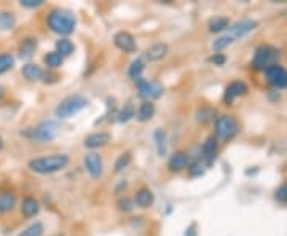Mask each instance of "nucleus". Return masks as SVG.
<instances>
[{
    "label": "nucleus",
    "instance_id": "nucleus-1",
    "mask_svg": "<svg viewBox=\"0 0 287 236\" xmlns=\"http://www.w3.org/2000/svg\"><path fill=\"white\" fill-rule=\"evenodd\" d=\"M69 161L70 158L67 153H51V155L46 157H37L29 160L27 166L30 171L46 176V174H55L63 171L64 168H67Z\"/></svg>",
    "mask_w": 287,
    "mask_h": 236
},
{
    "label": "nucleus",
    "instance_id": "nucleus-2",
    "mask_svg": "<svg viewBox=\"0 0 287 236\" xmlns=\"http://www.w3.org/2000/svg\"><path fill=\"white\" fill-rule=\"evenodd\" d=\"M46 24L51 32L58 35H69L75 30V15L64 8H53L46 16Z\"/></svg>",
    "mask_w": 287,
    "mask_h": 236
},
{
    "label": "nucleus",
    "instance_id": "nucleus-3",
    "mask_svg": "<svg viewBox=\"0 0 287 236\" xmlns=\"http://www.w3.org/2000/svg\"><path fill=\"white\" fill-rule=\"evenodd\" d=\"M86 106H88V99L85 96L74 95V96L66 98L64 101H61L55 110V114L61 120H67V118H72L77 114H80L81 110L86 109Z\"/></svg>",
    "mask_w": 287,
    "mask_h": 236
},
{
    "label": "nucleus",
    "instance_id": "nucleus-4",
    "mask_svg": "<svg viewBox=\"0 0 287 236\" xmlns=\"http://www.w3.org/2000/svg\"><path fill=\"white\" fill-rule=\"evenodd\" d=\"M58 131H59V126L56 125V123L51 121V120H46V121L40 123V125H37L35 128H29L26 131H21V134H24L27 137H32V139L42 142V144H46V142H51L58 136Z\"/></svg>",
    "mask_w": 287,
    "mask_h": 236
},
{
    "label": "nucleus",
    "instance_id": "nucleus-5",
    "mask_svg": "<svg viewBox=\"0 0 287 236\" xmlns=\"http://www.w3.org/2000/svg\"><path fill=\"white\" fill-rule=\"evenodd\" d=\"M214 131H215V137L230 140L236 136L238 132V121L233 115H220L215 120Z\"/></svg>",
    "mask_w": 287,
    "mask_h": 236
},
{
    "label": "nucleus",
    "instance_id": "nucleus-6",
    "mask_svg": "<svg viewBox=\"0 0 287 236\" xmlns=\"http://www.w3.org/2000/svg\"><path fill=\"white\" fill-rule=\"evenodd\" d=\"M278 58H279V53L276 48L268 46V45L260 46V48H257V51H255V55H254L252 66L257 70H266L276 64V59Z\"/></svg>",
    "mask_w": 287,
    "mask_h": 236
},
{
    "label": "nucleus",
    "instance_id": "nucleus-7",
    "mask_svg": "<svg viewBox=\"0 0 287 236\" xmlns=\"http://www.w3.org/2000/svg\"><path fill=\"white\" fill-rule=\"evenodd\" d=\"M136 88H137L139 98H142L144 101H149V102H153L155 99L161 98V95H163V86L158 83V81H149V80L139 78L136 81Z\"/></svg>",
    "mask_w": 287,
    "mask_h": 236
},
{
    "label": "nucleus",
    "instance_id": "nucleus-8",
    "mask_svg": "<svg viewBox=\"0 0 287 236\" xmlns=\"http://www.w3.org/2000/svg\"><path fill=\"white\" fill-rule=\"evenodd\" d=\"M255 27H257V21H254V19H244V21H240L238 24L228 27L225 37H228L231 40V43H233L234 40H240V38L248 35L249 32H252Z\"/></svg>",
    "mask_w": 287,
    "mask_h": 236
},
{
    "label": "nucleus",
    "instance_id": "nucleus-9",
    "mask_svg": "<svg viewBox=\"0 0 287 236\" xmlns=\"http://www.w3.org/2000/svg\"><path fill=\"white\" fill-rule=\"evenodd\" d=\"M83 165H85L86 172L93 179H99L102 176V172H104V161H102V157L96 152L86 153V157L83 160Z\"/></svg>",
    "mask_w": 287,
    "mask_h": 236
},
{
    "label": "nucleus",
    "instance_id": "nucleus-10",
    "mask_svg": "<svg viewBox=\"0 0 287 236\" xmlns=\"http://www.w3.org/2000/svg\"><path fill=\"white\" fill-rule=\"evenodd\" d=\"M265 75L268 83L274 88H285L287 86V69L279 66V64H274L270 69L265 70Z\"/></svg>",
    "mask_w": 287,
    "mask_h": 236
},
{
    "label": "nucleus",
    "instance_id": "nucleus-11",
    "mask_svg": "<svg viewBox=\"0 0 287 236\" xmlns=\"http://www.w3.org/2000/svg\"><path fill=\"white\" fill-rule=\"evenodd\" d=\"M114 43L118 50L123 51V53H136V50H137L134 37H132L129 32H126V30H120V32L115 34Z\"/></svg>",
    "mask_w": 287,
    "mask_h": 236
},
{
    "label": "nucleus",
    "instance_id": "nucleus-12",
    "mask_svg": "<svg viewBox=\"0 0 287 236\" xmlns=\"http://www.w3.org/2000/svg\"><path fill=\"white\" fill-rule=\"evenodd\" d=\"M112 140V136L106 131H98V132H93V134H89L85 137V142L83 146L86 149H101V147H106L107 144Z\"/></svg>",
    "mask_w": 287,
    "mask_h": 236
},
{
    "label": "nucleus",
    "instance_id": "nucleus-13",
    "mask_svg": "<svg viewBox=\"0 0 287 236\" xmlns=\"http://www.w3.org/2000/svg\"><path fill=\"white\" fill-rule=\"evenodd\" d=\"M38 46L37 37H24L18 45V56L19 59H30L34 56Z\"/></svg>",
    "mask_w": 287,
    "mask_h": 236
},
{
    "label": "nucleus",
    "instance_id": "nucleus-14",
    "mask_svg": "<svg viewBox=\"0 0 287 236\" xmlns=\"http://www.w3.org/2000/svg\"><path fill=\"white\" fill-rule=\"evenodd\" d=\"M21 74H23V77L27 80V81H42L43 78H45V74L46 72L40 67L38 64H34V63H27V64H24L23 66V69H21Z\"/></svg>",
    "mask_w": 287,
    "mask_h": 236
},
{
    "label": "nucleus",
    "instance_id": "nucleus-15",
    "mask_svg": "<svg viewBox=\"0 0 287 236\" xmlns=\"http://www.w3.org/2000/svg\"><path fill=\"white\" fill-rule=\"evenodd\" d=\"M248 93V86H246L244 81H231V83L225 88V95H223V99L228 102H233L236 98H241Z\"/></svg>",
    "mask_w": 287,
    "mask_h": 236
},
{
    "label": "nucleus",
    "instance_id": "nucleus-16",
    "mask_svg": "<svg viewBox=\"0 0 287 236\" xmlns=\"http://www.w3.org/2000/svg\"><path fill=\"white\" fill-rule=\"evenodd\" d=\"M188 166V155L185 152H176L172 153L168 160V168L172 172H180Z\"/></svg>",
    "mask_w": 287,
    "mask_h": 236
},
{
    "label": "nucleus",
    "instance_id": "nucleus-17",
    "mask_svg": "<svg viewBox=\"0 0 287 236\" xmlns=\"http://www.w3.org/2000/svg\"><path fill=\"white\" fill-rule=\"evenodd\" d=\"M153 201H155V195H153V192L150 188L142 187L134 195V204L139 208H142V209L150 208L153 204Z\"/></svg>",
    "mask_w": 287,
    "mask_h": 236
},
{
    "label": "nucleus",
    "instance_id": "nucleus-18",
    "mask_svg": "<svg viewBox=\"0 0 287 236\" xmlns=\"http://www.w3.org/2000/svg\"><path fill=\"white\" fill-rule=\"evenodd\" d=\"M168 55V45L158 42V43H153L152 46H149L146 50V58L150 61V63H157V61L163 59Z\"/></svg>",
    "mask_w": 287,
    "mask_h": 236
},
{
    "label": "nucleus",
    "instance_id": "nucleus-19",
    "mask_svg": "<svg viewBox=\"0 0 287 236\" xmlns=\"http://www.w3.org/2000/svg\"><path fill=\"white\" fill-rule=\"evenodd\" d=\"M40 211V204L34 197H24L21 203V214L26 219H32L38 214Z\"/></svg>",
    "mask_w": 287,
    "mask_h": 236
},
{
    "label": "nucleus",
    "instance_id": "nucleus-20",
    "mask_svg": "<svg viewBox=\"0 0 287 236\" xmlns=\"http://www.w3.org/2000/svg\"><path fill=\"white\" fill-rule=\"evenodd\" d=\"M219 149V142H217V137H208L206 140L203 142V147H201V153H203V158L208 160V165H211L214 157H215V152Z\"/></svg>",
    "mask_w": 287,
    "mask_h": 236
},
{
    "label": "nucleus",
    "instance_id": "nucleus-21",
    "mask_svg": "<svg viewBox=\"0 0 287 236\" xmlns=\"http://www.w3.org/2000/svg\"><path fill=\"white\" fill-rule=\"evenodd\" d=\"M16 206V195L13 192L0 193V214L12 212Z\"/></svg>",
    "mask_w": 287,
    "mask_h": 236
},
{
    "label": "nucleus",
    "instance_id": "nucleus-22",
    "mask_svg": "<svg viewBox=\"0 0 287 236\" xmlns=\"http://www.w3.org/2000/svg\"><path fill=\"white\" fill-rule=\"evenodd\" d=\"M153 115H155V104H153V102H149V101H144L139 106V109L136 110V118L140 123H146V121L152 120Z\"/></svg>",
    "mask_w": 287,
    "mask_h": 236
},
{
    "label": "nucleus",
    "instance_id": "nucleus-23",
    "mask_svg": "<svg viewBox=\"0 0 287 236\" xmlns=\"http://www.w3.org/2000/svg\"><path fill=\"white\" fill-rule=\"evenodd\" d=\"M16 26V15L13 12H2L0 13V34L13 30Z\"/></svg>",
    "mask_w": 287,
    "mask_h": 236
},
{
    "label": "nucleus",
    "instance_id": "nucleus-24",
    "mask_svg": "<svg viewBox=\"0 0 287 236\" xmlns=\"http://www.w3.org/2000/svg\"><path fill=\"white\" fill-rule=\"evenodd\" d=\"M208 27H209L211 32H214V34L223 32L225 29L230 27V19L225 18V16H214L212 19H209Z\"/></svg>",
    "mask_w": 287,
    "mask_h": 236
},
{
    "label": "nucleus",
    "instance_id": "nucleus-25",
    "mask_svg": "<svg viewBox=\"0 0 287 236\" xmlns=\"http://www.w3.org/2000/svg\"><path fill=\"white\" fill-rule=\"evenodd\" d=\"M55 51H56V53H59L63 58H67L75 51V45L72 43L69 38L64 37V38H59L56 42V50Z\"/></svg>",
    "mask_w": 287,
    "mask_h": 236
},
{
    "label": "nucleus",
    "instance_id": "nucleus-26",
    "mask_svg": "<svg viewBox=\"0 0 287 236\" xmlns=\"http://www.w3.org/2000/svg\"><path fill=\"white\" fill-rule=\"evenodd\" d=\"M43 63L48 69H58L63 66L64 63V58L61 56L59 53H56V51H50V53H46L43 56Z\"/></svg>",
    "mask_w": 287,
    "mask_h": 236
},
{
    "label": "nucleus",
    "instance_id": "nucleus-27",
    "mask_svg": "<svg viewBox=\"0 0 287 236\" xmlns=\"http://www.w3.org/2000/svg\"><path fill=\"white\" fill-rule=\"evenodd\" d=\"M144 69H146V64H144V61L140 59V58H137V59H134L131 63V66H129V69H128V75H129V78L131 80H139V78H142V72H144Z\"/></svg>",
    "mask_w": 287,
    "mask_h": 236
},
{
    "label": "nucleus",
    "instance_id": "nucleus-28",
    "mask_svg": "<svg viewBox=\"0 0 287 236\" xmlns=\"http://www.w3.org/2000/svg\"><path fill=\"white\" fill-rule=\"evenodd\" d=\"M16 59L12 53H0V75L7 74L15 67Z\"/></svg>",
    "mask_w": 287,
    "mask_h": 236
},
{
    "label": "nucleus",
    "instance_id": "nucleus-29",
    "mask_svg": "<svg viewBox=\"0 0 287 236\" xmlns=\"http://www.w3.org/2000/svg\"><path fill=\"white\" fill-rule=\"evenodd\" d=\"M43 233H45L43 223L42 222H34V223H30L27 228H24L18 236H42Z\"/></svg>",
    "mask_w": 287,
    "mask_h": 236
},
{
    "label": "nucleus",
    "instance_id": "nucleus-30",
    "mask_svg": "<svg viewBox=\"0 0 287 236\" xmlns=\"http://www.w3.org/2000/svg\"><path fill=\"white\" fill-rule=\"evenodd\" d=\"M214 115H215V112L209 107H201L197 110V114H195V117H197V121L198 123H209L214 120Z\"/></svg>",
    "mask_w": 287,
    "mask_h": 236
},
{
    "label": "nucleus",
    "instance_id": "nucleus-31",
    "mask_svg": "<svg viewBox=\"0 0 287 236\" xmlns=\"http://www.w3.org/2000/svg\"><path fill=\"white\" fill-rule=\"evenodd\" d=\"M131 161H132V155L129 152L121 153V155L115 161V172H121L123 169H126L131 165Z\"/></svg>",
    "mask_w": 287,
    "mask_h": 236
},
{
    "label": "nucleus",
    "instance_id": "nucleus-32",
    "mask_svg": "<svg viewBox=\"0 0 287 236\" xmlns=\"http://www.w3.org/2000/svg\"><path fill=\"white\" fill-rule=\"evenodd\" d=\"M132 117H136V109H134V106L131 104V102H128V104L123 107V110L118 114V121L120 123H126Z\"/></svg>",
    "mask_w": 287,
    "mask_h": 236
},
{
    "label": "nucleus",
    "instance_id": "nucleus-33",
    "mask_svg": "<svg viewBox=\"0 0 287 236\" xmlns=\"http://www.w3.org/2000/svg\"><path fill=\"white\" fill-rule=\"evenodd\" d=\"M155 140H157V149H158V153L163 157L166 152V134L163 132L161 129H158L155 132Z\"/></svg>",
    "mask_w": 287,
    "mask_h": 236
},
{
    "label": "nucleus",
    "instance_id": "nucleus-34",
    "mask_svg": "<svg viewBox=\"0 0 287 236\" xmlns=\"http://www.w3.org/2000/svg\"><path fill=\"white\" fill-rule=\"evenodd\" d=\"M134 200H129V198H121L118 201V209L121 212H131L132 209H134Z\"/></svg>",
    "mask_w": 287,
    "mask_h": 236
},
{
    "label": "nucleus",
    "instance_id": "nucleus-35",
    "mask_svg": "<svg viewBox=\"0 0 287 236\" xmlns=\"http://www.w3.org/2000/svg\"><path fill=\"white\" fill-rule=\"evenodd\" d=\"M204 166L201 165V161H197V163H193V165L188 166V172H190V176L192 177H198V176H203L204 174Z\"/></svg>",
    "mask_w": 287,
    "mask_h": 236
},
{
    "label": "nucleus",
    "instance_id": "nucleus-36",
    "mask_svg": "<svg viewBox=\"0 0 287 236\" xmlns=\"http://www.w3.org/2000/svg\"><path fill=\"white\" fill-rule=\"evenodd\" d=\"M43 4H45L43 0H21V2H19V5L27 10H35L38 7H42Z\"/></svg>",
    "mask_w": 287,
    "mask_h": 236
},
{
    "label": "nucleus",
    "instance_id": "nucleus-37",
    "mask_svg": "<svg viewBox=\"0 0 287 236\" xmlns=\"http://www.w3.org/2000/svg\"><path fill=\"white\" fill-rule=\"evenodd\" d=\"M274 198L279 203H287V183H282L281 187H278V190L274 193Z\"/></svg>",
    "mask_w": 287,
    "mask_h": 236
},
{
    "label": "nucleus",
    "instance_id": "nucleus-38",
    "mask_svg": "<svg viewBox=\"0 0 287 236\" xmlns=\"http://www.w3.org/2000/svg\"><path fill=\"white\" fill-rule=\"evenodd\" d=\"M211 63L214 64V66H223L225 64V61H227V58H225L222 53H214V56L209 59Z\"/></svg>",
    "mask_w": 287,
    "mask_h": 236
},
{
    "label": "nucleus",
    "instance_id": "nucleus-39",
    "mask_svg": "<svg viewBox=\"0 0 287 236\" xmlns=\"http://www.w3.org/2000/svg\"><path fill=\"white\" fill-rule=\"evenodd\" d=\"M185 236H197V225H192V227H188L187 228V233H185Z\"/></svg>",
    "mask_w": 287,
    "mask_h": 236
},
{
    "label": "nucleus",
    "instance_id": "nucleus-40",
    "mask_svg": "<svg viewBox=\"0 0 287 236\" xmlns=\"http://www.w3.org/2000/svg\"><path fill=\"white\" fill-rule=\"evenodd\" d=\"M5 96V86L0 85V101H2V98Z\"/></svg>",
    "mask_w": 287,
    "mask_h": 236
},
{
    "label": "nucleus",
    "instance_id": "nucleus-41",
    "mask_svg": "<svg viewBox=\"0 0 287 236\" xmlns=\"http://www.w3.org/2000/svg\"><path fill=\"white\" fill-rule=\"evenodd\" d=\"M2 149H4V139L0 136V152H2Z\"/></svg>",
    "mask_w": 287,
    "mask_h": 236
}]
</instances>
